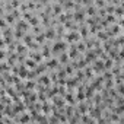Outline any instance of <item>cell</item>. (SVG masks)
<instances>
[{
	"label": "cell",
	"instance_id": "1",
	"mask_svg": "<svg viewBox=\"0 0 124 124\" xmlns=\"http://www.w3.org/2000/svg\"><path fill=\"white\" fill-rule=\"evenodd\" d=\"M66 50H67V42L58 39V41H55L54 45L51 47V54H55V55H57L58 53H64Z\"/></svg>",
	"mask_w": 124,
	"mask_h": 124
},
{
	"label": "cell",
	"instance_id": "2",
	"mask_svg": "<svg viewBox=\"0 0 124 124\" xmlns=\"http://www.w3.org/2000/svg\"><path fill=\"white\" fill-rule=\"evenodd\" d=\"M79 41H80V35L78 31H70L64 37V42H79Z\"/></svg>",
	"mask_w": 124,
	"mask_h": 124
},
{
	"label": "cell",
	"instance_id": "3",
	"mask_svg": "<svg viewBox=\"0 0 124 124\" xmlns=\"http://www.w3.org/2000/svg\"><path fill=\"white\" fill-rule=\"evenodd\" d=\"M92 70H95V73H102V72H105V69H104V61L102 60H99V58H96L95 61H93V66L91 67Z\"/></svg>",
	"mask_w": 124,
	"mask_h": 124
},
{
	"label": "cell",
	"instance_id": "4",
	"mask_svg": "<svg viewBox=\"0 0 124 124\" xmlns=\"http://www.w3.org/2000/svg\"><path fill=\"white\" fill-rule=\"evenodd\" d=\"M60 13H63V8L60 3H51V15L58 16Z\"/></svg>",
	"mask_w": 124,
	"mask_h": 124
},
{
	"label": "cell",
	"instance_id": "5",
	"mask_svg": "<svg viewBox=\"0 0 124 124\" xmlns=\"http://www.w3.org/2000/svg\"><path fill=\"white\" fill-rule=\"evenodd\" d=\"M28 28H29V25L26 23V21H23V19H18V22H16V29H19V31H28Z\"/></svg>",
	"mask_w": 124,
	"mask_h": 124
},
{
	"label": "cell",
	"instance_id": "6",
	"mask_svg": "<svg viewBox=\"0 0 124 124\" xmlns=\"http://www.w3.org/2000/svg\"><path fill=\"white\" fill-rule=\"evenodd\" d=\"M67 55H69V58H73V60L79 55V51H78V48H76V45H75V44L69 47V53H67Z\"/></svg>",
	"mask_w": 124,
	"mask_h": 124
},
{
	"label": "cell",
	"instance_id": "7",
	"mask_svg": "<svg viewBox=\"0 0 124 124\" xmlns=\"http://www.w3.org/2000/svg\"><path fill=\"white\" fill-rule=\"evenodd\" d=\"M44 35H45V39H54V38H55V31H54V26H50L47 31H44Z\"/></svg>",
	"mask_w": 124,
	"mask_h": 124
},
{
	"label": "cell",
	"instance_id": "8",
	"mask_svg": "<svg viewBox=\"0 0 124 124\" xmlns=\"http://www.w3.org/2000/svg\"><path fill=\"white\" fill-rule=\"evenodd\" d=\"M57 64H58V61H57L55 58H48V60L45 61V67H50V69H54Z\"/></svg>",
	"mask_w": 124,
	"mask_h": 124
},
{
	"label": "cell",
	"instance_id": "9",
	"mask_svg": "<svg viewBox=\"0 0 124 124\" xmlns=\"http://www.w3.org/2000/svg\"><path fill=\"white\" fill-rule=\"evenodd\" d=\"M45 64H39V66H37L35 67V70H34V73H35V76H38V75H41V73H44L45 72Z\"/></svg>",
	"mask_w": 124,
	"mask_h": 124
},
{
	"label": "cell",
	"instance_id": "10",
	"mask_svg": "<svg viewBox=\"0 0 124 124\" xmlns=\"http://www.w3.org/2000/svg\"><path fill=\"white\" fill-rule=\"evenodd\" d=\"M18 120H19V123H21V124H26V123H29V121H31V117H29L28 114H22Z\"/></svg>",
	"mask_w": 124,
	"mask_h": 124
},
{
	"label": "cell",
	"instance_id": "11",
	"mask_svg": "<svg viewBox=\"0 0 124 124\" xmlns=\"http://www.w3.org/2000/svg\"><path fill=\"white\" fill-rule=\"evenodd\" d=\"M67 61H69V55H67V53H61V54H60V60H58V63L64 64V63H67Z\"/></svg>",
	"mask_w": 124,
	"mask_h": 124
},
{
	"label": "cell",
	"instance_id": "12",
	"mask_svg": "<svg viewBox=\"0 0 124 124\" xmlns=\"http://www.w3.org/2000/svg\"><path fill=\"white\" fill-rule=\"evenodd\" d=\"M32 41H34V37H32V34H26V35L23 37V42H25L26 45H31V44H32Z\"/></svg>",
	"mask_w": 124,
	"mask_h": 124
},
{
	"label": "cell",
	"instance_id": "13",
	"mask_svg": "<svg viewBox=\"0 0 124 124\" xmlns=\"http://www.w3.org/2000/svg\"><path fill=\"white\" fill-rule=\"evenodd\" d=\"M25 67H31V69H35L37 67V63L34 60H25V64H23Z\"/></svg>",
	"mask_w": 124,
	"mask_h": 124
},
{
	"label": "cell",
	"instance_id": "14",
	"mask_svg": "<svg viewBox=\"0 0 124 124\" xmlns=\"http://www.w3.org/2000/svg\"><path fill=\"white\" fill-rule=\"evenodd\" d=\"M69 102V104H75V98H73V93H66L64 95V102Z\"/></svg>",
	"mask_w": 124,
	"mask_h": 124
},
{
	"label": "cell",
	"instance_id": "15",
	"mask_svg": "<svg viewBox=\"0 0 124 124\" xmlns=\"http://www.w3.org/2000/svg\"><path fill=\"white\" fill-rule=\"evenodd\" d=\"M34 39H35L37 42H44V41H45V35H44V32H42V34L35 35V37H34Z\"/></svg>",
	"mask_w": 124,
	"mask_h": 124
},
{
	"label": "cell",
	"instance_id": "16",
	"mask_svg": "<svg viewBox=\"0 0 124 124\" xmlns=\"http://www.w3.org/2000/svg\"><path fill=\"white\" fill-rule=\"evenodd\" d=\"M38 80H39V83L50 85V78H48V76H45V75H44V76H39V79H38Z\"/></svg>",
	"mask_w": 124,
	"mask_h": 124
},
{
	"label": "cell",
	"instance_id": "17",
	"mask_svg": "<svg viewBox=\"0 0 124 124\" xmlns=\"http://www.w3.org/2000/svg\"><path fill=\"white\" fill-rule=\"evenodd\" d=\"M6 70H9V64L8 63H0V72L5 73Z\"/></svg>",
	"mask_w": 124,
	"mask_h": 124
},
{
	"label": "cell",
	"instance_id": "18",
	"mask_svg": "<svg viewBox=\"0 0 124 124\" xmlns=\"http://www.w3.org/2000/svg\"><path fill=\"white\" fill-rule=\"evenodd\" d=\"M42 32H44V31H42V28H41L39 25L32 28V34H42Z\"/></svg>",
	"mask_w": 124,
	"mask_h": 124
},
{
	"label": "cell",
	"instance_id": "19",
	"mask_svg": "<svg viewBox=\"0 0 124 124\" xmlns=\"http://www.w3.org/2000/svg\"><path fill=\"white\" fill-rule=\"evenodd\" d=\"M6 25H8V23H6L5 18L2 16V18H0V28H5V29H6Z\"/></svg>",
	"mask_w": 124,
	"mask_h": 124
},
{
	"label": "cell",
	"instance_id": "20",
	"mask_svg": "<svg viewBox=\"0 0 124 124\" xmlns=\"http://www.w3.org/2000/svg\"><path fill=\"white\" fill-rule=\"evenodd\" d=\"M13 34H15V38H22V37H23V35H22L23 32H22V31H19V29H16Z\"/></svg>",
	"mask_w": 124,
	"mask_h": 124
},
{
	"label": "cell",
	"instance_id": "21",
	"mask_svg": "<svg viewBox=\"0 0 124 124\" xmlns=\"http://www.w3.org/2000/svg\"><path fill=\"white\" fill-rule=\"evenodd\" d=\"M26 88H28V89H34V88H35V82H32V80L28 82V83H26Z\"/></svg>",
	"mask_w": 124,
	"mask_h": 124
},
{
	"label": "cell",
	"instance_id": "22",
	"mask_svg": "<svg viewBox=\"0 0 124 124\" xmlns=\"http://www.w3.org/2000/svg\"><path fill=\"white\" fill-rule=\"evenodd\" d=\"M5 57H8V53H5L3 50H0V58H5Z\"/></svg>",
	"mask_w": 124,
	"mask_h": 124
},
{
	"label": "cell",
	"instance_id": "23",
	"mask_svg": "<svg viewBox=\"0 0 124 124\" xmlns=\"http://www.w3.org/2000/svg\"><path fill=\"white\" fill-rule=\"evenodd\" d=\"M3 47H5V39L0 38V48H3Z\"/></svg>",
	"mask_w": 124,
	"mask_h": 124
}]
</instances>
